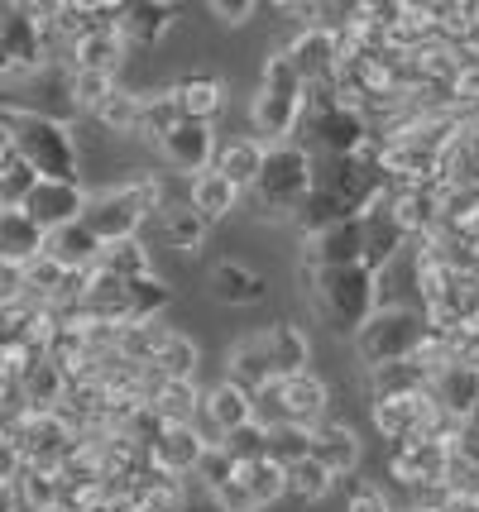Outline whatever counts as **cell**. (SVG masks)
Masks as SVG:
<instances>
[{
    "instance_id": "40",
    "label": "cell",
    "mask_w": 479,
    "mask_h": 512,
    "mask_svg": "<svg viewBox=\"0 0 479 512\" xmlns=\"http://www.w3.org/2000/svg\"><path fill=\"white\" fill-rule=\"evenodd\" d=\"M101 273H111L120 283H135L144 273H154V254L144 240H120V245H101V259H96Z\"/></svg>"
},
{
    "instance_id": "27",
    "label": "cell",
    "mask_w": 479,
    "mask_h": 512,
    "mask_svg": "<svg viewBox=\"0 0 479 512\" xmlns=\"http://www.w3.org/2000/svg\"><path fill=\"white\" fill-rule=\"evenodd\" d=\"M44 259H53L63 273H87V268H96V259H101V245H96V235L87 225L72 221V225H58V230L44 235Z\"/></svg>"
},
{
    "instance_id": "15",
    "label": "cell",
    "mask_w": 479,
    "mask_h": 512,
    "mask_svg": "<svg viewBox=\"0 0 479 512\" xmlns=\"http://www.w3.org/2000/svg\"><path fill=\"white\" fill-rule=\"evenodd\" d=\"M0 48H5V58H10V63L20 67L24 82H29L34 72H44L48 67L39 24L24 15V5H10V0H0Z\"/></svg>"
},
{
    "instance_id": "8",
    "label": "cell",
    "mask_w": 479,
    "mask_h": 512,
    "mask_svg": "<svg viewBox=\"0 0 479 512\" xmlns=\"http://www.w3.org/2000/svg\"><path fill=\"white\" fill-rule=\"evenodd\" d=\"M216 144H221V139H216L211 125H202V120H178V125L154 144V149H159V158L168 163V173H178V178H197V173L211 168Z\"/></svg>"
},
{
    "instance_id": "31",
    "label": "cell",
    "mask_w": 479,
    "mask_h": 512,
    "mask_svg": "<svg viewBox=\"0 0 479 512\" xmlns=\"http://www.w3.org/2000/svg\"><path fill=\"white\" fill-rule=\"evenodd\" d=\"M331 493H336V479H331L312 455L283 465V498H293L297 508H317V503H326Z\"/></svg>"
},
{
    "instance_id": "45",
    "label": "cell",
    "mask_w": 479,
    "mask_h": 512,
    "mask_svg": "<svg viewBox=\"0 0 479 512\" xmlns=\"http://www.w3.org/2000/svg\"><path fill=\"white\" fill-rule=\"evenodd\" d=\"M235 474H240V465L230 460L226 450H221V446H206V450H202V460L192 465V474H187V479H192V484H197V489H202L206 498H211V493L221 489V484H230Z\"/></svg>"
},
{
    "instance_id": "5",
    "label": "cell",
    "mask_w": 479,
    "mask_h": 512,
    "mask_svg": "<svg viewBox=\"0 0 479 512\" xmlns=\"http://www.w3.org/2000/svg\"><path fill=\"white\" fill-rule=\"evenodd\" d=\"M77 221L96 235V245H120V240H139V230L149 225V211L139 206V197L125 182H115V187L87 192V206Z\"/></svg>"
},
{
    "instance_id": "47",
    "label": "cell",
    "mask_w": 479,
    "mask_h": 512,
    "mask_svg": "<svg viewBox=\"0 0 479 512\" xmlns=\"http://www.w3.org/2000/svg\"><path fill=\"white\" fill-rule=\"evenodd\" d=\"M345 512H393V498H388L384 484L350 474V489H345Z\"/></svg>"
},
{
    "instance_id": "32",
    "label": "cell",
    "mask_w": 479,
    "mask_h": 512,
    "mask_svg": "<svg viewBox=\"0 0 479 512\" xmlns=\"http://www.w3.org/2000/svg\"><path fill=\"white\" fill-rule=\"evenodd\" d=\"M226 379L240 383V388H264V383H274V369H269V359H264V345H259V331L240 335L235 345H226Z\"/></svg>"
},
{
    "instance_id": "13",
    "label": "cell",
    "mask_w": 479,
    "mask_h": 512,
    "mask_svg": "<svg viewBox=\"0 0 479 512\" xmlns=\"http://www.w3.org/2000/svg\"><path fill=\"white\" fill-rule=\"evenodd\" d=\"M259 345H264V359H269L274 379H297V374H312L317 345H312V335L302 331L297 321H274V326H259Z\"/></svg>"
},
{
    "instance_id": "3",
    "label": "cell",
    "mask_w": 479,
    "mask_h": 512,
    "mask_svg": "<svg viewBox=\"0 0 479 512\" xmlns=\"http://www.w3.org/2000/svg\"><path fill=\"white\" fill-rule=\"evenodd\" d=\"M312 192V154L302 144H274L264 154V168L254 187L245 192L240 206H250L254 221H269V225H288L297 211V201Z\"/></svg>"
},
{
    "instance_id": "33",
    "label": "cell",
    "mask_w": 479,
    "mask_h": 512,
    "mask_svg": "<svg viewBox=\"0 0 479 512\" xmlns=\"http://www.w3.org/2000/svg\"><path fill=\"white\" fill-rule=\"evenodd\" d=\"M87 120H92L106 139H130V134H135V120H139V87L115 82V91L96 106L92 115H87Z\"/></svg>"
},
{
    "instance_id": "36",
    "label": "cell",
    "mask_w": 479,
    "mask_h": 512,
    "mask_svg": "<svg viewBox=\"0 0 479 512\" xmlns=\"http://www.w3.org/2000/svg\"><path fill=\"white\" fill-rule=\"evenodd\" d=\"M197 407H202V383H197V379H183V383L163 379L159 398L149 402V412L159 417V426H192Z\"/></svg>"
},
{
    "instance_id": "38",
    "label": "cell",
    "mask_w": 479,
    "mask_h": 512,
    "mask_svg": "<svg viewBox=\"0 0 479 512\" xmlns=\"http://www.w3.org/2000/svg\"><path fill=\"white\" fill-rule=\"evenodd\" d=\"M365 388H369V402L374 398H403V393H427V374H422L412 359H398V364L365 369Z\"/></svg>"
},
{
    "instance_id": "19",
    "label": "cell",
    "mask_w": 479,
    "mask_h": 512,
    "mask_svg": "<svg viewBox=\"0 0 479 512\" xmlns=\"http://www.w3.org/2000/svg\"><path fill=\"white\" fill-rule=\"evenodd\" d=\"M202 436L192 431V426H163L159 436L149 441V450H144V460H149V469H159V474H168V479H187L192 474V465L202 460Z\"/></svg>"
},
{
    "instance_id": "7",
    "label": "cell",
    "mask_w": 479,
    "mask_h": 512,
    "mask_svg": "<svg viewBox=\"0 0 479 512\" xmlns=\"http://www.w3.org/2000/svg\"><path fill=\"white\" fill-rule=\"evenodd\" d=\"M307 455L317 460L336 484L350 479V474H360L365 465V441H360V431L341 417H326V422L312 426V436H307Z\"/></svg>"
},
{
    "instance_id": "2",
    "label": "cell",
    "mask_w": 479,
    "mask_h": 512,
    "mask_svg": "<svg viewBox=\"0 0 479 512\" xmlns=\"http://www.w3.org/2000/svg\"><path fill=\"white\" fill-rule=\"evenodd\" d=\"M297 288L321 316V326L336 335H355L374 312V273L365 264L350 268H302L297 264Z\"/></svg>"
},
{
    "instance_id": "14",
    "label": "cell",
    "mask_w": 479,
    "mask_h": 512,
    "mask_svg": "<svg viewBox=\"0 0 479 512\" xmlns=\"http://www.w3.org/2000/svg\"><path fill=\"white\" fill-rule=\"evenodd\" d=\"M350 264H365L360 216L326 225L317 235H302V268H350Z\"/></svg>"
},
{
    "instance_id": "37",
    "label": "cell",
    "mask_w": 479,
    "mask_h": 512,
    "mask_svg": "<svg viewBox=\"0 0 479 512\" xmlns=\"http://www.w3.org/2000/svg\"><path fill=\"white\" fill-rule=\"evenodd\" d=\"M178 120H183V115H178V106H173L168 87L139 91V120H135V134H130V139H139V144H159Z\"/></svg>"
},
{
    "instance_id": "18",
    "label": "cell",
    "mask_w": 479,
    "mask_h": 512,
    "mask_svg": "<svg viewBox=\"0 0 479 512\" xmlns=\"http://www.w3.org/2000/svg\"><path fill=\"white\" fill-rule=\"evenodd\" d=\"M297 111H302V96H274V91L254 87V96H250L254 139H259L264 149H274V144H293Z\"/></svg>"
},
{
    "instance_id": "52",
    "label": "cell",
    "mask_w": 479,
    "mask_h": 512,
    "mask_svg": "<svg viewBox=\"0 0 479 512\" xmlns=\"http://www.w3.org/2000/svg\"><path fill=\"white\" fill-rule=\"evenodd\" d=\"M0 82H24V77H20V67H15L10 58H5V48H0Z\"/></svg>"
},
{
    "instance_id": "20",
    "label": "cell",
    "mask_w": 479,
    "mask_h": 512,
    "mask_svg": "<svg viewBox=\"0 0 479 512\" xmlns=\"http://www.w3.org/2000/svg\"><path fill=\"white\" fill-rule=\"evenodd\" d=\"M168 96H173L183 120H202V125H211L216 115L226 111V82L216 72H187V77H178L168 87Z\"/></svg>"
},
{
    "instance_id": "6",
    "label": "cell",
    "mask_w": 479,
    "mask_h": 512,
    "mask_svg": "<svg viewBox=\"0 0 479 512\" xmlns=\"http://www.w3.org/2000/svg\"><path fill=\"white\" fill-rule=\"evenodd\" d=\"M240 426H250V388L230 379H216L211 388H202V407L192 417V431L202 436V446H221Z\"/></svg>"
},
{
    "instance_id": "16",
    "label": "cell",
    "mask_w": 479,
    "mask_h": 512,
    "mask_svg": "<svg viewBox=\"0 0 479 512\" xmlns=\"http://www.w3.org/2000/svg\"><path fill=\"white\" fill-rule=\"evenodd\" d=\"M451 460V450L436 446V441H403V446H388V479L398 489H422V484H441V469Z\"/></svg>"
},
{
    "instance_id": "57",
    "label": "cell",
    "mask_w": 479,
    "mask_h": 512,
    "mask_svg": "<svg viewBox=\"0 0 479 512\" xmlns=\"http://www.w3.org/2000/svg\"><path fill=\"white\" fill-rule=\"evenodd\" d=\"M393 512H432V508H417V503H403V508H398V503H393Z\"/></svg>"
},
{
    "instance_id": "48",
    "label": "cell",
    "mask_w": 479,
    "mask_h": 512,
    "mask_svg": "<svg viewBox=\"0 0 479 512\" xmlns=\"http://www.w3.org/2000/svg\"><path fill=\"white\" fill-rule=\"evenodd\" d=\"M307 436H312V431H297V426H278V431H269V460H278V465L302 460V455H307Z\"/></svg>"
},
{
    "instance_id": "56",
    "label": "cell",
    "mask_w": 479,
    "mask_h": 512,
    "mask_svg": "<svg viewBox=\"0 0 479 512\" xmlns=\"http://www.w3.org/2000/svg\"><path fill=\"white\" fill-rule=\"evenodd\" d=\"M465 364H470V369H475V374H479V345H475V350H470V355H465Z\"/></svg>"
},
{
    "instance_id": "42",
    "label": "cell",
    "mask_w": 479,
    "mask_h": 512,
    "mask_svg": "<svg viewBox=\"0 0 479 512\" xmlns=\"http://www.w3.org/2000/svg\"><path fill=\"white\" fill-rule=\"evenodd\" d=\"M240 479H245V489H250V498L259 503V512L274 508V503H283V465L278 460H254V465L240 469Z\"/></svg>"
},
{
    "instance_id": "43",
    "label": "cell",
    "mask_w": 479,
    "mask_h": 512,
    "mask_svg": "<svg viewBox=\"0 0 479 512\" xmlns=\"http://www.w3.org/2000/svg\"><path fill=\"white\" fill-rule=\"evenodd\" d=\"M115 82L120 77H106V72H68V106L77 115H92L115 91Z\"/></svg>"
},
{
    "instance_id": "26",
    "label": "cell",
    "mask_w": 479,
    "mask_h": 512,
    "mask_svg": "<svg viewBox=\"0 0 479 512\" xmlns=\"http://www.w3.org/2000/svg\"><path fill=\"white\" fill-rule=\"evenodd\" d=\"M264 154H269V149H264L254 134H235V139H226V144H216L211 168L245 197V192L254 187V178H259V168H264Z\"/></svg>"
},
{
    "instance_id": "10",
    "label": "cell",
    "mask_w": 479,
    "mask_h": 512,
    "mask_svg": "<svg viewBox=\"0 0 479 512\" xmlns=\"http://www.w3.org/2000/svg\"><path fill=\"white\" fill-rule=\"evenodd\" d=\"M82 206H87V187H82V182H48V178L34 182L20 201V211L39 225L44 235L58 230V225H72L82 216Z\"/></svg>"
},
{
    "instance_id": "50",
    "label": "cell",
    "mask_w": 479,
    "mask_h": 512,
    "mask_svg": "<svg viewBox=\"0 0 479 512\" xmlns=\"http://www.w3.org/2000/svg\"><path fill=\"white\" fill-rule=\"evenodd\" d=\"M206 15L221 24V29H245V24L259 15V5H254V0H211Z\"/></svg>"
},
{
    "instance_id": "9",
    "label": "cell",
    "mask_w": 479,
    "mask_h": 512,
    "mask_svg": "<svg viewBox=\"0 0 479 512\" xmlns=\"http://www.w3.org/2000/svg\"><path fill=\"white\" fill-rule=\"evenodd\" d=\"M436 417V407L427 393H403V398H374L369 402V422L384 436L388 446H403V441H422L427 422Z\"/></svg>"
},
{
    "instance_id": "51",
    "label": "cell",
    "mask_w": 479,
    "mask_h": 512,
    "mask_svg": "<svg viewBox=\"0 0 479 512\" xmlns=\"http://www.w3.org/2000/svg\"><path fill=\"white\" fill-rule=\"evenodd\" d=\"M211 508H216V512H259V503L250 498V489H245V479L235 474L230 484H221V489L211 493Z\"/></svg>"
},
{
    "instance_id": "12",
    "label": "cell",
    "mask_w": 479,
    "mask_h": 512,
    "mask_svg": "<svg viewBox=\"0 0 479 512\" xmlns=\"http://www.w3.org/2000/svg\"><path fill=\"white\" fill-rule=\"evenodd\" d=\"M384 201H388L393 221H398V230H403L408 240H427L436 225H441V187H436V182H408V187H388Z\"/></svg>"
},
{
    "instance_id": "53",
    "label": "cell",
    "mask_w": 479,
    "mask_h": 512,
    "mask_svg": "<svg viewBox=\"0 0 479 512\" xmlns=\"http://www.w3.org/2000/svg\"><path fill=\"white\" fill-rule=\"evenodd\" d=\"M0 512H15V484L0 479Z\"/></svg>"
},
{
    "instance_id": "39",
    "label": "cell",
    "mask_w": 479,
    "mask_h": 512,
    "mask_svg": "<svg viewBox=\"0 0 479 512\" xmlns=\"http://www.w3.org/2000/svg\"><path fill=\"white\" fill-rule=\"evenodd\" d=\"M125 307H130V321L168 316V307H173V283H168L163 273H144L135 283H125Z\"/></svg>"
},
{
    "instance_id": "46",
    "label": "cell",
    "mask_w": 479,
    "mask_h": 512,
    "mask_svg": "<svg viewBox=\"0 0 479 512\" xmlns=\"http://www.w3.org/2000/svg\"><path fill=\"white\" fill-rule=\"evenodd\" d=\"M221 450H226L230 460L245 469V465H254V460H264V455H269V436L250 422V426H240V431H230L226 441H221Z\"/></svg>"
},
{
    "instance_id": "23",
    "label": "cell",
    "mask_w": 479,
    "mask_h": 512,
    "mask_svg": "<svg viewBox=\"0 0 479 512\" xmlns=\"http://www.w3.org/2000/svg\"><path fill=\"white\" fill-rule=\"evenodd\" d=\"M427 398H432L436 412H446V417L465 422V417H470V407L479 402V374L465 364V359H460V364H446L441 374L427 379Z\"/></svg>"
},
{
    "instance_id": "11",
    "label": "cell",
    "mask_w": 479,
    "mask_h": 512,
    "mask_svg": "<svg viewBox=\"0 0 479 512\" xmlns=\"http://www.w3.org/2000/svg\"><path fill=\"white\" fill-rule=\"evenodd\" d=\"M274 393H278L283 426H297V431H312L331 412V388H326V379H321L317 369L312 374H297V379H274Z\"/></svg>"
},
{
    "instance_id": "21",
    "label": "cell",
    "mask_w": 479,
    "mask_h": 512,
    "mask_svg": "<svg viewBox=\"0 0 479 512\" xmlns=\"http://www.w3.org/2000/svg\"><path fill=\"white\" fill-rule=\"evenodd\" d=\"M178 24V5H168V0H135V5H125L120 10V39L130 48H154L168 39V29Z\"/></svg>"
},
{
    "instance_id": "54",
    "label": "cell",
    "mask_w": 479,
    "mask_h": 512,
    "mask_svg": "<svg viewBox=\"0 0 479 512\" xmlns=\"http://www.w3.org/2000/svg\"><path fill=\"white\" fill-rule=\"evenodd\" d=\"M10 158H15V149H10V134L0 130V168H5V163H10Z\"/></svg>"
},
{
    "instance_id": "1",
    "label": "cell",
    "mask_w": 479,
    "mask_h": 512,
    "mask_svg": "<svg viewBox=\"0 0 479 512\" xmlns=\"http://www.w3.org/2000/svg\"><path fill=\"white\" fill-rule=\"evenodd\" d=\"M0 130L10 134V149L34 178L48 182H82V158L72 144V120L44 115L29 106H0Z\"/></svg>"
},
{
    "instance_id": "30",
    "label": "cell",
    "mask_w": 479,
    "mask_h": 512,
    "mask_svg": "<svg viewBox=\"0 0 479 512\" xmlns=\"http://www.w3.org/2000/svg\"><path fill=\"white\" fill-rule=\"evenodd\" d=\"M44 254V230L24 216L20 206L0 211V264L5 268H24L29 259Z\"/></svg>"
},
{
    "instance_id": "4",
    "label": "cell",
    "mask_w": 479,
    "mask_h": 512,
    "mask_svg": "<svg viewBox=\"0 0 479 512\" xmlns=\"http://www.w3.org/2000/svg\"><path fill=\"white\" fill-rule=\"evenodd\" d=\"M422 326H427V316L417 312V307H379V312H369L365 326L350 335L355 340V355H360V369L412 359L417 340H422Z\"/></svg>"
},
{
    "instance_id": "55",
    "label": "cell",
    "mask_w": 479,
    "mask_h": 512,
    "mask_svg": "<svg viewBox=\"0 0 479 512\" xmlns=\"http://www.w3.org/2000/svg\"><path fill=\"white\" fill-rule=\"evenodd\" d=\"M465 426H470V431H479V402L470 407V417H465Z\"/></svg>"
},
{
    "instance_id": "35",
    "label": "cell",
    "mask_w": 479,
    "mask_h": 512,
    "mask_svg": "<svg viewBox=\"0 0 479 512\" xmlns=\"http://www.w3.org/2000/svg\"><path fill=\"white\" fill-rule=\"evenodd\" d=\"M15 388H20V398L29 412H53V407L63 402V393H68V383H63V374H58L53 359H34Z\"/></svg>"
},
{
    "instance_id": "17",
    "label": "cell",
    "mask_w": 479,
    "mask_h": 512,
    "mask_svg": "<svg viewBox=\"0 0 479 512\" xmlns=\"http://www.w3.org/2000/svg\"><path fill=\"white\" fill-rule=\"evenodd\" d=\"M206 297L221 302V307H254V302L269 297V278L254 273L250 264H240V259H221L206 273Z\"/></svg>"
},
{
    "instance_id": "34",
    "label": "cell",
    "mask_w": 479,
    "mask_h": 512,
    "mask_svg": "<svg viewBox=\"0 0 479 512\" xmlns=\"http://www.w3.org/2000/svg\"><path fill=\"white\" fill-rule=\"evenodd\" d=\"M173 331H178V326H168V316L125 321V326H120V359H130V364H154Z\"/></svg>"
},
{
    "instance_id": "22",
    "label": "cell",
    "mask_w": 479,
    "mask_h": 512,
    "mask_svg": "<svg viewBox=\"0 0 479 512\" xmlns=\"http://www.w3.org/2000/svg\"><path fill=\"white\" fill-rule=\"evenodd\" d=\"M288 63L297 67V77H302V87H317V82H331V72H336V39L326 34V29H297L293 39H288Z\"/></svg>"
},
{
    "instance_id": "41",
    "label": "cell",
    "mask_w": 479,
    "mask_h": 512,
    "mask_svg": "<svg viewBox=\"0 0 479 512\" xmlns=\"http://www.w3.org/2000/svg\"><path fill=\"white\" fill-rule=\"evenodd\" d=\"M197 364H202V345H197L192 335H183V331L168 335V345H163L159 359H154V369H159L168 383L197 379Z\"/></svg>"
},
{
    "instance_id": "44",
    "label": "cell",
    "mask_w": 479,
    "mask_h": 512,
    "mask_svg": "<svg viewBox=\"0 0 479 512\" xmlns=\"http://www.w3.org/2000/svg\"><path fill=\"white\" fill-rule=\"evenodd\" d=\"M259 87L274 91V96H302V77H297V67L288 63L283 48H264V58H259Z\"/></svg>"
},
{
    "instance_id": "29",
    "label": "cell",
    "mask_w": 479,
    "mask_h": 512,
    "mask_svg": "<svg viewBox=\"0 0 479 512\" xmlns=\"http://www.w3.org/2000/svg\"><path fill=\"white\" fill-rule=\"evenodd\" d=\"M154 221V235H159L163 249H173V254H197L206 245V235H211V225L192 211V206H163L159 216H149Z\"/></svg>"
},
{
    "instance_id": "24",
    "label": "cell",
    "mask_w": 479,
    "mask_h": 512,
    "mask_svg": "<svg viewBox=\"0 0 479 512\" xmlns=\"http://www.w3.org/2000/svg\"><path fill=\"white\" fill-rule=\"evenodd\" d=\"M360 235H365V268L369 273H379V268L393 264V259L408 249V235L398 230V221H393V211H388L384 197L360 216Z\"/></svg>"
},
{
    "instance_id": "25",
    "label": "cell",
    "mask_w": 479,
    "mask_h": 512,
    "mask_svg": "<svg viewBox=\"0 0 479 512\" xmlns=\"http://www.w3.org/2000/svg\"><path fill=\"white\" fill-rule=\"evenodd\" d=\"M130 63V44L120 39V29H92L87 39H77L68 53L72 72H106V77H120Z\"/></svg>"
},
{
    "instance_id": "28",
    "label": "cell",
    "mask_w": 479,
    "mask_h": 512,
    "mask_svg": "<svg viewBox=\"0 0 479 512\" xmlns=\"http://www.w3.org/2000/svg\"><path fill=\"white\" fill-rule=\"evenodd\" d=\"M240 201H245V197H240V192H235V187H230L216 168H206V173H197V178L187 182V206H192L206 225L230 221V216L240 211Z\"/></svg>"
},
{
    "instance_id": "49",
    "label": "cell",
    "mask_w": 479,
    "mask_h": 512,
    "mask_svg": "<svg viewBox=\"0 0 479 512\" xmlns=\"http://www.w3.org/2000/svg\"><path fill=\"white\" fill-rule=\"evenodd\" d=\"M34 182H39V178H34V173L24 168L20 158H10V163L0 168V201H5V206H20L24 192H29Z\"/></svg>"
}]
</instances>
